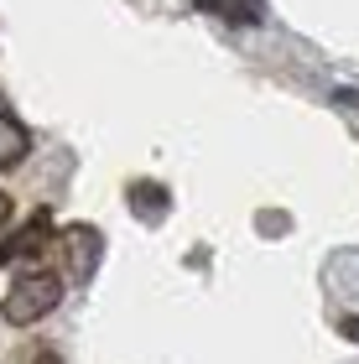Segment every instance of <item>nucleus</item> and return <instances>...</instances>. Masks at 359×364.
<instances>
[{
    "label": "nucleus",
    "mask_w": 359,
    "mask_h": 364,
    "mask_svg": "<svg viewBox=\"0 0 359 364\" xmlns=\"http://www.w3.org/2000/svg\"><path fill=\"white\" fill-rule=\"evenodd\" d=\"M203 16H219L230 26H260L266 21V0H193Z\"/></svg>",
    "instance_id": "nucleus-5"
},
{
    "label": "nucleus",
    "mask_w": 359,
    "mask_h": 364,
    "mask_svg": "<svg viewBox=\"0 0 359 364\" xmlns=\"http://www.w3.org/2000/svg\"><path fill=\"white\" fill-rule=\"evenodd\" d=\"M125 203H130V213H136L141 224H156V219H167V208H172V193H167V182L136 177V182H125Z\"/></svg>",
    "instance_id": "nucleus-4"
},
{
    "label": "nucleus",
    "mask_w": 359,
    "mask_h": 364,
    "mask_svg": "<svg viewBox=\"0 0 359 364\" xmlns=\"http://www.w3.org/2000/svg\"><path fill=\"white\" fill-rule=\"evenodd\" d=\"M58 250H63V266H68V281H84L94 276V266H100V255H105V235L94 224H68L58 235Z\"/></svg>",
    "instance_id": "nucleus-3"
},
{
    "label": "nucleus",
    "mask_w": 359,
    "mask_h": 364,
    "mask_svg": "<svg viewBox=\"0 0 359 364\" xmlns=\"http://www.w3.org/2000/svg\"><path fill=\"white\" fill-rule=\"evenodd\" d=\"M338 333H344V338H359V318H344V323H338Z\"/></svg>",
    "instance_id": "nucleus-7"
},
{
    "label": "nucleus",
    "mask_w": 359,
    "mask_h": 364,
    "mask_svg": "<svg viewBox=\"0 0 359 364\" xmlns=\"http://www.w3.org/2000/svg\"><path fill=\"white\" fill-rule=\"evenodd\" d=\"M58 240V229H53V213L37 208L21 229H11L6 240H0V266H42V250Z\"/></svg>",
    "instance_id": "nucleus-2"
},
{
    "label": "nucleus",
    "mask_w": 359,
    "mask_h": 364,
    "mask_svg": "<svg viewBox=\"0 0 359 364\" xmlns=\"http://www.w3.org/2000/svg\"><path fill=\"white\" fill-rule=\"evenodd\" d=\"M31 151V136H26V125L16 120V114L0 105V172H11V167H21Z\"/></svg>",
    "instance_id": "nucleus-6"
},
{
    "label": "nucleus",
    "mask_w": 359,
    "mask_h": 364,
    "mask_svg": "<svg viewBox=\"0 0 359 364\" xmlns=\"http://www.w3.org/2000/svg\"><path fill=\"white\" fill-rule=\"evenodd\" d=\"M11 219V198H6V188H0V224Z\"/></svg>",
    "instance_id": "nucleus-8"
},
{
    "label": "nucleus",
    "mask_w": 359,
    "mask_h": 364,
    "mask_svg": "<svg viewBox=\"0 0 359 364\" xmlns=\"http://www.w3.org/2000/svg\"><path fill=\"white\" fill-rule=\"evenodd\" d=\"M58 302H63V276L47 271V266H31V271H21L11 281L6 302H0V318H6L11 328H31V323H42Z\"/></svg>",
    "instance_id": "nucleus-1"
},
{
    "label": "nucleus",
    "mask_w": 359,
    "mask_h": 364,
    "mask_svg": "<svg viewBox=\"0 0 359 364\" xmlns=\"http://www.w3.org/2000/svg\"><path fill=\"white\" fill-rule=\"evenodd\" d=\"M31 364H63V359H58L53 349H42V354H37V359H31Z\"/></svg>",
    "instance_id": "nucleus-9"
}]
</instances>
